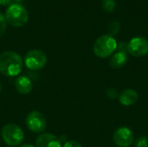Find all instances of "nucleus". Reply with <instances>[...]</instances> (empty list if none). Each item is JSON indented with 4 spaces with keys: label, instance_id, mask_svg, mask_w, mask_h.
<instances>
[{
    "label": "nucleus",
    "instance_id": "obj_2",
    "mask_svg": "<svg viewBox=\"0 0 148 147\" xmlns=\"http://www.w3.org/2000/svg\"><path fill=\"white\" fill-rule=\"evenodd\" d=\"M5 19L13 27H22L29 20V13L21 3H11L5 11Z\"/></svg>",
    "mask_w": 148,
    "mask_h": 147
},
{
    "label": "nucleus",
    "instance_id": "obj_18",
    "mask_svg": "<svg viewBox=\"0 0 148 147\" xmlns=\"http://www.w3.org/2000/svg\"><path fill=\"white\" fill-rule=\"evenodd\" d=\"M63 147H82V145L75 141V140H69L67 142H65V144L63 145Z\"/></svg>",
    "mask_w": 148,
    "mask_h": 147
},
{
    "label": "nucleus",
    "instance_id": "obj_23",
    "mask_svg": "<svg viewBox=\"0 0 148 147\" xmlns=\"http://www.w3.org/2000/svg\"><path fill=\"white\" fill-rule=\"evenodd\" d=\"M1 91H2V85H1V83H0V93H1Z\"/></svg>",
    "mask_w": 148,
    "mask_h": 147
},
{
    "label": "nucleus",
    "instance_id": "obj_21",
    "mask_svg": "<svg viewBox=\"0 0 148 147\" xmlns=\"http://www.w3.org/2000/svg\"><path fill=\"white\" fill-rule=\"evenodd\" d=\"M21 147H36V146H34L33 145H30V144H24V145H23Z\"/></svg>",
    "mask_w": 148,
    "mask_h": 147
},
{
    "label": "nucleus",
    "instance_id": "obj_12",
    "mask_svg": "<svg viewBox=\"0 0 148 147\" xmlns=\"http://www.w3.org/2000/svg\"><path fill=\"white\" fill-rule=\"evenodd\" d=\"M127 61H128L127 54V53H124V52L118 51L117 53H115L111 57V59L109 61V63H110V66L113 68L119 69V68H123L127 64Z\"/></svg>",
    "mask_w": 148,
    "mask_h": 147
},
{
    "label": "nucleus",
    "instance_id": "obj_7",
    "mask_svg": "<svg viewBox=\"0 0 148 147\" xmlns=\"http://www.w3.org/2000/svg\"><path fill=\"white\" fill-rule=\"evenodd\" d=\"M127 52L135 57H142L148 54V40L142 36H136L127 43Z\"/></svg>",
    "mask_w": 148,
    "mask_h": 147
},
{
    "label": "nucleus",
    "instance_id": "obj_11",
    "mask_svg": "<svg viewBox=\"0 0 148 147\" xmlns=\"http://www.w3.org/2000/svg\"><path fill=\"white\" fill-rule=\"evenodd\" d=\"M139 95L137 92L134 89H126L119 96L120 102L125 107H130L138 101Z\"/></svg>",
    "mask_w": 148,
    "mask_h": 147
},
{
    "label": "nucleus",
    "instance_id": "obj_14",
    "mask_svg": "<svg viewBox=\"0 0 148 147\" xmlns=\"http://www.w3.org/2000/svg\"><path fill=\"white\" fill-rule=\"evenodd\" d=\"M102 7L107 12L112 13L114 11V10L116 8V3L114 0H103Z\"/></svg>",
    "mask_w": 148,
    "mask_h": 147
},
{
    "label": "nucleus",
    "instance_id": "obj_20",
    "mask_svg": "<svg viewBox=\"0 0 148 147\" xmlns=\"http://www.w3.org/2000/svg\"><path fill=\"white\" fill-rule=\"evenodd\" d=\"M11 2H12V0H0V5H3V6L10 5Z\"/></svg>",
    "mask_w": 148,
    "mask_h": 147
},
{
    "label": "nucleus",
    "instance_id": "obj_15",
    "mask_svg": "<svg viewBox=\"0 0 148 147\" xmlns=\"http://www.w3.org/2000/svg\"><path fill=\"white\" fill-rule=\"evenodd\" d=\"M6 28H7V21L5 19V16L0 12V38L3 36Z\"/></svg>",
    "mask_w": 148,
    "mask_h": 147
},
{
    "label": "nucleus",
    "instance_id": "obj_9",
    "mask_svg": "<svg viewBox=\"0 0 148 147\" xmlns=\"http://www.w3.org/2000/svg\"><path fill=\"white\" fill-rule=\"evenodd\" d=\"M36 147H62L60 139L52 133H41L36 140Z\"/></svg>",
    "mask_w": 148,
    "mask_h": 147
},
{
    "label": "nucleus",
    "instance_id": "obj_10",
    "mask_svg": "<svg viewBox=\"0 0 148 147\" xmlns=\"http://www.w3.org/2000/svg\"><path fill=\"white\" fill-rule=\"evenodd\" d=\"M15 87L18 93L22 94H28L32 91V81L27 76H18L15 81Z\"/></svg>",
    "mask_w": 148,
    "mask_h": 147
},
{
    "label": "nucleus",
    "instance_id": "obj_17",
    "mask_svg": "<svg viewBox=\"0 0 148 147\" xmlns=\"http://www.w3.org/2000/svg\"><path fill=\"white\" fill-rule=\"evenodd\" d=\"M117 49L120 52L127 53V43H126L124 42H121L117 43Z\"/></svg>",
    "mask_w": 148,
    "mask_h": 147
},
{
    "label": "nucleus",
    "instance_id": "obj_16",
    "mask_svg": "<svg viewBox=\"0 0 148 147\" xmlns=\"http://www.w3.org/2000/svg\"><path fill=\"white\" fill-rule=\"evenodd\" d=\"M136 147H148V138L147 137H140L135 141Z\"/></svg>",
    "mask_w": 148,
    "mask_h": 147
},
{
    "label": "nucleus",
    "instance_id": "obj_19",
    "mask_svg": "<svg viewBox=\"0 0 148 147\" xmlns=\"http://www.w3.org/2000/svg\"><path fill=\"white\" fill-rule=\"evenodd\" d=\"M106 94L107 96L109 98V99H115L117 97V92L115 89H113V88H110V89H108L106 91Z\"/></svg>",
    "mask_w": 148,
    "mask_h": 147
},
{
    "label": "nucleus",
    "instance_id": "obj_4",
    "mask_svg": "<svg viewBox=\"0 0 148 147\" xmlns=\"http://www.w3.org/2000/svg\"><path fill=\"white\" fill-rule=\"evenodd\" d=\"M1 135L4 143L10 147L20 146L24 139V134L21 127L12 123L7 124L3 127Z\"/></svg>",
    "mask_w": 148,
    "mask_h": 147
},
{
    "label": "nucleus",
    "instance_id": "obj_5",
    "mask_svg": "<svg viewBox=\"0 0 148 147\" xmlns=\"http://www.w3.org/2000/svg\"><path fill=\"white\" fill-rule=\"evenodd\" d=\"M46 54L40 49H32L26 53L24 56V64L29 70H40L47 63Z\"/></svg>",
    "mask_w": 148,
    "mask_h": 147
},
{
    "label": "nucleus",
    "instance_id": "obj_13",
    "mask_svg": "<svg viewBox=\"0 0 148 147\" xmlns=\"http://www.w3.org/2000/svg\"><path fill=\"white\" fill-rule=\"evenodd\" d=\"M108 36H116L119 31H120V23L117 21L112 22L108 26Z\"/></svg>",
    "mask_w": 148,
    "mask_h": 147
},
{
    "label": "nucleus",
    "instance_id": "obj_8",
    "mask_svg": "<svg viewBox=\"0 0 148 147\" xmlns=\"http://www.w3.org/2000/svg\"><path fill=\"white\" fill-rule=\"evenodd\" d=\"M113 139L117 146L129 147L134 141V136L128 127L121 126L114 132Z\"/></svg>",
    "mask_w": 148,
    "mask_h": 147
},
{
    "label": "nucleus",
    "instance_id": "obj_1",
    "mask_svg": "<svg viewBox=\"0 0 148 147\" xmlns=\"http://www.w3.org/2000/svg\"><path fill=\"white\" fill-rule=\"evenodd\" d=\"M23 60L14 51H4L0 54V73L8 77L18 75L23 69Z\"/></svg>",
    "mask_w": 148,
    "mask_h": 147
},
{
    "label": "nucleus",
    "instance_id": "obj_22",
    "mask_svg": "<svg viewBox=\"0 0 148 147\" xmlns=\"http://www.w3.org/2000/svg\"><path fill=\"white\" fill-rule=\"evenodd\" d=\"M16 2V3H22L23 0H15Z\"/></svg>",
    "mask_w": 148,
    "mask_h": 147
},
{
    "label": "nucleus",
    "instance_id": "obj_3",
    "mask_svg": "<svg viewBox=\"0 0 148 147\" xmlns=\"http://www.w3.org/2000/svg\"><path fill=\"white\" fill-rule=\"evenodd\" d=\"M117 49L116 40L108 35L101 36L94 43V52L99 58H107Z\"/></svg>",
    "mask_w": 148,
    "mask_h": 147
},
{
    "label": "nucleus",
    "instance_id": "obj_6",
    "mask_svg": "<svg viewBox=\"0 0 148 147\" xmlns=\"http://www.w3.org/2000/svg\"><path fill=\"white\" fill-rule=\"evenodd\" d=\"M25 123L28 129L35 133H42L47 127V120L44 115L38 111L30 112L26 116Z\"/></svg>",
    "mask_w": 148,
    "mask_h": 147
}]
</instances>
